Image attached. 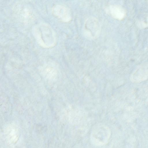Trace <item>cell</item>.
I'll list each match as a JSON object with an SVG mask.
<instances>
[{
    "label": "cell",
    "instance_id": "cell-5",
    "mask_svg": "<svg viewBox=\"0 0 148 148\" xmlns=\"http://www.w3.org/2000/svg\"><path fill=\"white\" fill-rule=\"evenodd\" d=\"M148 78V63L143 64L137 67L130 76L131 81L134 83H139Z\"/></svg>",
    "mask_w": 148,
    "mask_h": 148
},
{
    "label": "cell",
    "instance_id": "cell-8",
    "mask_svg": "<svg viewBox=\"0 0 148 148\" xmlns=\"http://www.w3.org/2000/svg\"><path fill=\"white\" fill-rule=\"evenodd\" d=\"M109 11L114 18L119 20L122 19L125 16L126 12L121 6L118 5H113L109 8Z\"/></svg>",
    "mask_w": 148,
    "mask_h": 148
},
{
    "label": "cell",
    "instance_id": "cell-4",
    "mask_svg": "<svg viewBox=\"0 0 148 148\" xmlns=\"http://www.w3.org/2000/svg\"><path fill=\"white\" fill-rule=\"evenodd\" d=\"M100 23L96 18L92 17H89L85 22L84 34L88 39H95L100 34Z\"/></svg>",
    "mask_w": 148,
    "mask_h": 148
},
{
    "label": "cell",
    "instance_id": "cell-6",
    "mask_svg": "<svg viewBox=\"0 0 148 148\" xmlns=\"http://www.w3.org/2000/svg\"><path fill=\"white\" fill-rule=\"evenodd\" d=\"M52 12L54 15L64 22H69L71 19L69 10L63 5H54L53 7Z\"/></svg>",
    "mask_w": 148,
    "mask_h": 148
},
{
    "label": "cell",
    "instance_id": "cell-3",
    "mask_svg": "<svg viewBox=\"0 0 148 148\" xmlns=\"http://www.w3.org/2000/svg\"><path fill=\"white\" fill-rule=\"evenodd\" d=\"M15 16L21 22L27 23L32 22L35 16L32 8L25 3H18L14 7Z\"/></svg>",
    "mask_w": 148,
    "mask_h": 148
},
{
    "label": "cell",
    "instance_id": "cell-7",
    "mask_svg": "<svg viewBox=\"0 0 148 148\" xmlns=\"http://www.w3.org/2000/svg\"><path fill=\"white\" fill-rule=\"evenodd\" d=\"M5 134L10 143L13 144L18 141L19 137V132L18 128L15 125H10L5 128Z\"/></svg>",
    "mask_w": 148,
    "mask_h": 148
},
{
    "label": "cell",
    "instance_id": "cell-2",
    "mask_svg": "<svg viewBox=\"0 0 148 148\" xmlns=\"http://www.w3.org/2000/svg\"><path fill=\"white\" fill-rule=\"evenodd\" d=\"M111 131L107 127L98 125L92 128L90 134L92 142L97 146H103L108 142L111 136Z\"/></svg>",
    "mask_w": 148,
    "mask_h": 148
},
{
    "label": "cell",
    "instance_id": "cell-1",
    "mask_svg": "<svg viewBox=\"0 0 148 148\" xmlns=\"http://www.w3.org/2000/svg\"><path fill=\"white\" fill-rule=\"evenodd\" d=\"M33 33L37 42L42 47L50 48L56 45L55 33L48 24L42 23L37 25L33 28Z\"/></svg>",
    "mask_w": 148,
    "mask_h": 148
}]
</instances>
